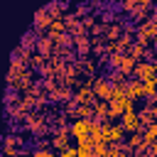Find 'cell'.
Here are the masks:
<instances>
[{
    "instance_id": "cell-1",
    "label": "cell",
    "mask_w": 157,
    "mask_h": 157,
    "mask_svg": "<svg viewBox=\"0 0 157 157\" xmlns=\"http://www.w3.org/2000/svg\"><path fill=\"white\" fill-rule=\"evenodd\" d=\"M88 130H91V123H88V120H76V123L71 125V135H74L76 140H86V137H88Z\"/></svg>"
},
{
    "instance_id": "cell-2",
    "label": "cell",
    "mask_w": 157,
    "mask_h": 157,
    "mask_svg": "<svg viewBox=\"0 0 157 157\" xmlns=\"http://www.w3.org/2000/svg\"><path fill=\"white\" fill-rule=\"evenodd\" d=\"M135 74H137V78L140 81H152V74H155V64H140V66H135Z\"/></svg>"
},
{
    "instance_id": "cell-3",
    "label": "cell",
    "mask_w": 157,
    "mask_h": 157,
    "mask_svg": "<svg viewBox=\"0 0 157 157\" xmlns=\"http://www.w3.org/2000/svg\"><path fill=\"white\" fill-rule=\"evenodd\" d=\"M125 93H128L130 101H132V98H140V96H145V86H142L140 81H132V83L125 88Z\"/></svg>"
},
{
    "instance_id": "cell-4",
    "label": "cell",
    "mask_w": 157,
    "mask_h": 157,
    "mask_svg": "<svg viewBox=\"0 0 157 157\" xmlns=\"http://www.w3.org/2000/svg\"><path fill=\"white\" fill-rule=\"evenodd\" d=\"M123 135L120 128H103V142H118Z\"/></svg>"
},
{
    "instance_id": "cell-5",
    "label": "cell",
    "mask_w": 157,
    "mask_h": 157,
    "mask_svg": "<svg viewBox=\"0 0 157 157\" xmlns=\"http://www.w3.org/2000/svg\"><path fill=\"white\" fill-rule=\"evenodd\" d=\"M34 20H37V27H52V25H54V20L47 15V10H39V12H34Z\"/></svg>"
},
{
    "instance_id": "cell-6",
    "label": "cell",
    "mask_w": 157,
    "mask_h": 157,
    "mask_svg": "<svg viewBox=\"0 0 157 157\" xmlns=\"http://www.w3.org/2000/svg\"><path fill=\"white\" fill-rule=\"evenodd\" d=\"M113 64L120 66L123 71H130V69H132V56H120V54H118V56H113Z\"/></svg>"
},
{
    "instance_id": "cell-7",
    "label": "cell",
    "mask_w": 157,
    "mask_h": 157,
    "mask_svg": "<svg viewBox=\"0 0 157 157\" xmlns=\"http://www.w3.org/2000/svg\"><path fill=\"white\" fill-rule=\"evenodd\" d=\"M123 125H125L128 130H137V128H140V123H137V115H135L132 110H128V113H125V118H123Z\"/></svg>"
},
{
    "instance_id": "cell-8",
    "label": "cell",
    "mask_w": 157,
    "mask_h": 157,
    "mask_svg": "<svg viewBox=\"0 0 157 157\" xmlns=\"http://www.w3.org/2000/svg\"><path fill=\"white\" fill-rule=\"evenodd\" d=\"M155 34H157V25H155V22H152V25H145V27L140 29V37H142V42H150Z\"/></svg>"
},
{
    "instance_id": "cell-9",
    "label": "cell",
    "mask_w": 157,
    "mask_h": 157,
    "mask_svg": "<svg viewBox=\"0 0 157 157\" xmlns=\"http://www.w3.org/2000/svg\"><path fill=\"white\" fill-rule=\"evenodd\" d=\"M52 142H54V147H59V150H66V132H56V137H54Z\"/></svg>"
},
{
    "instance_id": "cell-10",
    "label": "cell",
    "mask_w": 157,
    "mask_h": 157,
    "mask_svg": "<svg viewBox=\"0 0 157 157\" xmlns=\"http://www.w3.org/2000/svg\"><path fill=\"white\" fill-rule=\"evenodd\" d=\"M155 91H157V78H152V81L145 83V96H152Z\"/></svg>"
},
{
    "instance_id": "cell-11",
    "label": "cell",
    "mask_w": 157,
    "mask_h": 157,
    "mask_svg": "<svg viewBox=\"0 0 157 157\" xmlns=\"http://www.w3.org/2000/svg\"><path fill=\"white\" fill-rule=\"evenodd\" d=\"M78 101H81V103H88V101H91V93H88V91H81V93H78Z\"/></svg>"
},
{
    "instance_id": "cell-12",
    "label": "cell",
    "mask_w": 157,
    "mask_h": 157,
    "mask_svg": "<svg viewBox=\"0 0 157 157\" xmlns=\"http://www.w3.org/2000/svg\"><path fill=\"white\" fill-rule=\"evenodd\" d=\"M61 157H78V150H64Z\"/></svg>"
},
{
    "instance_id": "cell-13",
    "label": "cell",
    "mask_w": 157,
    "mask_h": 157,
    "mask_svg": "<svg viewBox=\"0 0 157 157\" xmlns=\"http://www.w3.org/2000/svg\"><path fill=\"white\" fill-rule=\"evenodd\" d=\"M140 54H142V44H135L132 47V56H140Z\"/></svg>"
},
{
    "instance_id": "cell-14",
    "label": "cell",
    "mask_w": 157,
    "mask_h": 157,
    "mask_svg": "<svg viewBox=\"0 0 157 157\" xmlns=\"http://www.w3.org/2000/svg\"><path fill=\"white\" fill-rule=\"evenodd\" d=\"M34 157H52V152H47V150H37Z\"/></svg>"
},
{
    "instance_id": "cell-15",
    "label": "cell",
    "mask_w": 157,
    "mask_h": 157,
    "mask_svg": "<svg viewBox=\"0 0 157 157\" xmlns=\"http://www.w3.org/2000/svg\"><path fill=\"white\" fill-rule=\"evenodd\" d=\"M135 157H145V155H135Z\"/></svg>"
},
{
    "instance_id": "cell-16",
    "label": "cell",
    "mask_w": 157,
    "mask_h": 157,
    "mask_svg": "<svg viewBox=\"0 0 157 157\" xmlns=\"http://www.w3.org/2000/svg\"><path fill=\"white\" fill-rule=\"evenodd\" d=\"M155 98H157V96H155Z\"/></svg>"
}]
</instances>
